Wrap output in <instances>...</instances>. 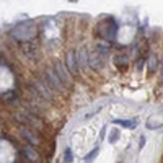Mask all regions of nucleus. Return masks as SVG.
<instances>
[{
    "mask_svg": "<svg viewBox=\"0 0 163 163\" xmlns=\"http://www.w3.org/2000/svg\"><path fill=\"white\" fill-rule=\"evenodd\" d=\"M98 152H100V148H98V147H95L93 150H91V152L87 155V157H85V163H91V161H93V158H95L96 155H98Z\"/></svg>",
    "mask_w": 163,
    "mask_h": 163,
    "instance_id": "nucleus-9",
    "label": "nucleus"
},
{
    "mask_svg": "<svg viewBox=\"0 0 163 163\" xmlns=\"http://www.w3.org/2000/svg\"><path fill=\"white\" fill-rule=\"evenodd\" d=\"M64 161L65 163L74 161V155H72V150H70V148H65V152H64Z\"/></svg>",
    "mask_w": 163,
    "mask_h": 163,
    "instance_id": "nucleus-11",
    "label": "nucleus"
},
{
    "mask_svg": "<svg viewBox=\"0 0 163 163\" xmlns=\"http://www.w3.org/2000/svg\"><path fill=\"white\" fill-rule=\"evenodd\" d=\"M20 132H21V136H23L25 139H28V140H30L31 144H36V142H38V139L34 137V136H31L33 132H30L28 129H20Z\"/></svg>",
    "mask_w": 163,
    "mask_h": 163,
    "instance_id": "nucleus-7",
    "label": "nucleus"
},
{
    "mask_svg": "<svg viewBox=\"0 0 163 163\" xmlns=\"http://www.w3.org/2000/svg\"><path fill=\"white\" fill-rule=\"evenodd\" d=\"M77 62H79V67H82V69L88 67V55H87V49H85V47H82L80 51H79Z\"/></svg>",
    "mask_w": 163,
    "mask_h": 163,
    "instance_id": "nucleus-5",
    "label": "nucleus"
},
{
    "mask_svg": "<svg viewBox=\"0 0 163 163\" xmlns=\"http://www.w3.org/2000/svg\"><path fill=\"white\" fill-rule=\"evenodd\" d=\"M88 65H91L93 69H100L103 65V60H101V54L100 52H91L88 55Z\"/></svg>",
    "mask_w": 163,
    "mask_h": 163,
    "instance_id": "nucleus-3",
    "label": "nucleus"
},
{
    "mask_svg": "<svg viewBox=\"0 0 163 163\" xmlns=\"http://www.w3.org/2000/svg\"><path fill=\"white\" fill-rule=\"evenodd\" d=\"M144 145H145V137L142 136V137H140V140H139V147H140V148H142Z\"/></svg>",
    "mask_w": 163,
    "mask_h": 163,
    "instance_id": "nucleus-13",
    "label": "nucleus"
},
{
    "mask_svg": "<svg viewBox=\"0 0 163 163\" xmlns=\"http://www.w3.org/2000/svg\"><path fill=\"white\" fill-rule=\"evenodd\" d=\"M117 163H121V161H117Z\"/></svg>",
    "mask_w": 163,
    "mask_h": 163,
    "instance_id": "nucleus-16",
    "label": "nucleus"
},
{
    "mask_svg": "<svg viewBox=\"0 0 163 163\" xmlns=\"http://www.w3.org/2000/svg\"><path fill=\"white\" fill-rule=\"evenodd\" d=\"M119 137H121V131H119V129H113V131H111V136H109V140H108V142H109V144H116L117 140H119Z\"/></svg>",
    "mask_w": 163,
    "mask_h": 163,
    "instance_id": "nucleus-8",
    "label": "nucleus"
},
{
    "mask_svg": "<svg viewBox=\"0 0 163 163\" xmlns=\"http://www.w3.org/2000/svg\"><path fill=\"white\" fill-rule=\"evenodd\" d=\"M55 72H57V77L59 80H64L65 83H70V77L65 70V65H64L62 62H55Z\"/></svg>",
    "mask_w": 163,
    "mask_h": 163,
    "instance_id": "nucleus-2",
    "label": "nucleus"
},
{
    "mask_svg": "<svg viewBox=\"0 0 163 163\" xmlns=\"http://www.w3.org/2000/svg\"><path fill=\"white\" fill-rule=\"evenodd\" d=\"M113 124H119L122 127H127V129H136L137 127V119H131V121H127V119H114Z\"/></svg>",
    "mask_w": 163,
    "mask_h": 163,
    "instance_id": "nucleus-6",
    "label": "nucleus"
},
{
    "mask_svg": "<svg viewBox=\"0 0 163 163\" xmlns=\"http://www.w3.org/2000/svg\"><path fill=\"white\" fill-rule=\"evenodd\" d=\"M67 65L70 72H79V62H77V55L74 51L67 54Z\"/></svg>",
    "mask_w": 163,
    "mask_h": 163,
    "instance_id": "nucleus-4",
    "label": "nucleus"
},
{
    "mask_svg": "<svg viewBox=\"0 0 163 163\" xmlns=\"http://www.w3.org/2000/svg\"><path fill=\"white\" fill-rule=\"evenodd\" d=\"M36 88L39 90V93H41L42 96H44V98H49V96H51V93H49V91H47L44 87H42V85H41V82H36Z\"/></svg>",
    "mask_w": 163,
    "mask_h": 163,
    "instance_id": "nucleus-10",
    "label": "nucleus"
},
{
    "mask_svg": "<svg viewBox=\"0 0 163 163\" xmlns=\"http://www.w3.org/2000/svg\"><path fill=\"white\" fill-rule=\"evenodd\" d=\"M46 79L49 80V83H51L55 90L62 91V88H64V87H62V82L59 80V77L55 75V74L52 72V70H46Z\"/></svg>",
    "mask_w": 163,
    "mask_h": 163,
    "instance_id": "nucleus-1",
    "label": "nucleus"
},
{
    "mask_svg": "<svg viewBox=\"0 0 163 163\" xmlns=\"http://www.w3.org/2000/svg\"><path fill=\"white\" fill-rule=\"evenodd\" d=\"M161 74H163V62H161Z\"/></svg>",
    "mask_w": 163,
    "mask_h": 163,
    "instance_id": "nucleus-15",
    "label": "nucleus"
},
{
    "mask_svg": "<svg viewBox=\"0 0 163 163\" xmlns=\"http://www.w3.org/2000/svg\"><path fill=\"white\" fill-rule=\"evenodd\" d=\"M25 152H26V155H28V157H30L31 160H38V153H36V152H33L30 147H26V150H25Z\"/></svg>",
    "mask_w": 163,
    "mask_h": 163,
    "instance_id": "nucleus-12",
    "label": "nucleus"
},
{
    "mask_svg": "<svg viewBox=\"0 0 163 163\" xmlns=\"http://www.w3.org/2000/svg\"><path fill=\"white\" fill-rule=\"evenodd\" d=\"M104 132H106V127H103V129H101V140H103V137H104Z\"/></svg>",
    "mask_w": 163,
    "mask_h": 163,
    "instance_id": "nucleus-14",
    "label": "nucleus"
}]
</instances>
